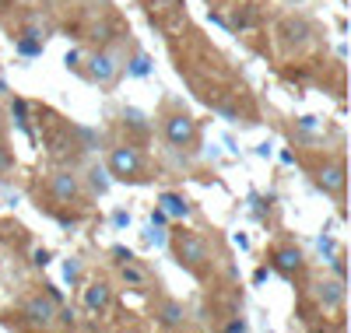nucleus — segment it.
<instances>
[{
    "instance_id": "f257e3e1",
    "label": "nucleus",
    "mask_w": 351,
    "mask_h": 333,
    "mask_svg": "<svg viewBox=\"0 0 351 333\" xmlns=\"http://www.w3.org/2000/svg\"><path fill=\"white\" fill-rule=\"evenodd\" d=\"M169 249H172V260L180 263L186 274H193V278H204V274L211 270V263H215V253H211V246H208V238L197 235V232H190V228H183V225L172 232Z\"/></svg>"
},
{
    "instance_id": "f03ea898",
    "label": "nucleus",
    "mask_w": 351,
    "mask_h": 333,
    "mask_svg": "<svg viewBox=\"0 0 351 333\" xmlns=\"http://www.w3.org/2000/svg\"><path fill=\"white\" fill-rule=\"evenodd\" d=\"M106 172L116 179V183H127V186H144V183H152L148 162H144L141 147H134V144H116V147L109 151Z\"/></svg>"
},
{
    "instance_id": "7ed1b4c3",
    "label": "nucleus",
    "mask_w": 351,
    "mask_h": 333,
    "mask_svg": "<svg viewBox=\"0 0 351 333\" xmlns=\"http://www.w3.org/2000/svg\"><path fill=\"white\" fill-rule=\"evenodd\" d=\"M162 137L169 140V147L176 151H193L200 144V127L197 119L183 109V106H165L162 109Z\"/></svg>"
},
{
    "instance_id": "20e7f679",
    "label": "nucleus",
    "mask_w": 351,
    "mask_h": 333,
    "mask_svg": "<svg viewBox=\"0 0 351 333\" xmlns=\"http://www.w3.org/2000/svg\"><path fill=\"white\" fill-rule=\"evenodd\" d=\"M21 316H25V326H32V330H53L56 326V301L49 295H28L21 301Z\"/></svg>"
},
{
    "instance_id": "39448f33",
    "label": "nucleus",
    "mask_w": 351,
    "mask_h": 333,
    "mask_svg": "<svg viewBox=\"0 0 351 333\" xmlns=\"http://www.w3.org/2000/svg\"><path fill=\"white\" fill-rule=\"evenodd\" d=\"M313 183L324 190L334 200H344V183H348V172H344V158H327L313 172Z\"/></svg>"
},
{
    "instance_id": "423d86ee",
    "label": "nucleus",
    "mask_w": 351,
    "mask_h": 333,
    "mask_svg": "<svg viewBox=\"0 0 351 333\" xmlns=\"http://www.w3.org/2000/svg\"><path fill=\"white\" fill-rule=\"evenodd\" d=\"M271 267L278 270L285 281L302 278V270H306L302 249H299V246H291V242H281V246H274V253H271Z\"/></svg>"
},
{
    "instance_id": "0eeeda50",
    "label": "nucleus",
    "mask_w": 351,
    "mask_h": 333,
    "mask_svg": "<svg viewBox=\"0 0 351 333\" xmlns=\"http://www.w3.org/2000/svg\"><path fill=\"white\" fill-rule=\"evenodd\" d=\"M49 197L56 204H77L84 197V186H81V175H74L71 169H60L49 175Z\"/></svg>"
},
{
    "instance_id": "6e6552de",
    "label": "nucleus",
    "mask_w": 351,
    "mask_h": 333,
    "mask_svg": "<svg viewBox=\"0 0 351 333\" xmlns=\"http://www.w3.org/2000/svg\"><path fill=\"white\" fill-rule=\"evenodd\" d=\"M186 306L180 298H158V306H155V323L162 326V330H183L186 326Z\"/></svg>"
},
{
    "instance_id": "1a4fd4ad",
    "label": "nucleus",
    "mask_w": 351,
    "mask_h": 333,
    "mask_svg": "<svg viewBox=\"0 0 351 333\" xmlns=\"http://www.w3.org/2000/svg\"><path fill=\"white\" fill-rule=\"evenodd\" d=\"M316 301H319V309H327V312H341L344 309V281L341 278L316 281Z\"/></svg>"
},
{
    "instance_id": "9d476101",
    "label": "nucleus",
    "mask_w": 351,
    "mask_h": 333,
    "mask_svg": "<svg viewBox=\"0 0 351 333\" xmlns=\"http://www.w3.org/2000/svg\"><path fill=\"white\" fill-rule=\"evenodd\" d=\"M109 306H112V288L106 281H92L84 288V309L92 316H106Z\"/></svg>"
},
{
    "instance_id": "9b49d317",
    "label": "nucleus",
    "mask_w": 351,
    "mask_h": 333,
    "mask_svg": "<svg viewBox=\"0 0 351 333\" xmlns=\"http://www.w3.org/2000/svg\"><path fill=\"white\" fill-rule=\"evenodd\" d=\"M116 74H120V60H116V53H99V56H92V77H95V81L112 84Z\"/></svg>"
},
{
    "instance_id": "f8f14e48",
    "label": "nucleus",
    "mask_w": 351,
    "mask_h": 333,
    "mask_svg": "<svg viewBox=\"0 0 351 333\" xmlns=\"http://www.w3.org/2000/svg\"><path fill=\"white\" fill-rule=\"evenodd\" d=\"M120 278H123V284H127V288H134V291H148V281H152V278H148V270H144L134 256H130V260H123Z\"/></svg>"
},
{
    "instance_id": "ddd939ff",
    "label": "nucleus",
    "mask_w": 351,
    "mask_h": 333,
    "mask_svg": "<svg viewBox=\"0 0 351 333\" xmlns=\"http://www.w3.org/2000/svg\"><path fill=\"white\" fill-rule=\"evenodd\" d=\"M158 207L165 210V214H172V218H190V204L180 193H162L158 197Z\"/></svg>"
},
{
    "instance_id": "4468645a",
    "label": "nucleus",
    "mask_w": 351,
    "mask_h": 333,
    "mask_svg": "<svg viewBox=\"0 0 351 333\" xmlns=\"http://www.w3.org/2000/svg\"><path fill=\"white\" fill-rule=\"evenodd\" d=\"M88 175H92V190H95V193H106V190H109V179H106V172H102L99 165L88 169Z\"/></svg>"
},
{
    "instance_id": "2eb2a0df",
    "label": "nucleus",
    "mask_w": 351,
    "mask_h": 333,
    "mask_svg": "<svg viewBox=\"0 0 351 333\" xmlns=\"http://www.w3.org/2000/svg\"><path fill=\"white\" fill-rule=\"evenodd\" d=\"M11 169V155H8V147L0 144V172H8Z\"/></svg>"
},
{
    "instance_id": "dca6fc26",
    "label": "nucleus",
    "mask_w": 351,
    "mask_h": 333,
    "mask_svg": "<svg viewBox=\"0 0 351 333\" xmlns=\"http://www.w3.org/2000/svg\"><path fill=\"white\" fill-rule=\"evenodd\" d=\"M46 260H49V253H46V249H36V263H39V267H43V263H46Z\"/></svg>"
},
{
    "instance_id": "f3484780",
    "label": "nucleus",
    "mask_w": 351,
    "mask_h": 333,
    "mask_svg": "<svg viewBox=\"0 0 351 333\" xmlns=\"http://www.w3.org/2000/svg\"><path fill=\"white\" fill-rule=\"evenodd\" d=\"M46 4H56V0H46Z\"/></svg>"
}]
</instances>
